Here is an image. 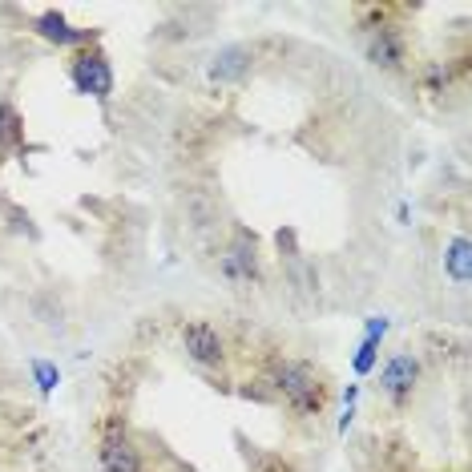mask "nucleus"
<instances>
[{"instance_id": "nucleus-1", "label": "nucleus", "mask_w": 472, "mask_h": 472, "mask_svg": "<svg viewBox=\"0 0 472 472\" xmlns=\"http://www.w3.org/2000/svg\"><path fill=\"white\" fill-rule=\"evenodd\" d=\"M267 384L295 416H323V408L331 400L328 375L315 364H307V359H274Z\"/></svg>"}, {"instance_id": "nucleus-2", "label": "nucleus", "mask_w": 472, "mask_h": 472, "mask_svg": "<svg viewBox=\"0 0 472 472\" xmlns=\"http://www.w3.org/2000/svg\"><path fill=\"white\" fill-rule=\"evenodd\" d=\"M97 465L101 472H145L142 465V449L130 436L122 416H106L97 432Z\"/></svg>"}, {"instance_id": "nucleus-3", "label": "nucleus", "mask_w": 472, "mask_h": 472, "mask_svg": "<svg viewBox=\"0 0 472 472\" xmlns=\"http://www.w3.org/2000/svg\"><path fill=\"white\" fill-rule=\"evenodd\" d=\"M364 57L384 73H400L408 65V45L400 37L396 24L380 21V24H367L364 29Z\"/></svg>"}, {"instance_id": "nucleus-4", "label": "nucleus", "mask_w": 472, "mask_h": 472, "mask_svg": "<svg viewBox=\"0 0 472 472\" xmlns=\"http://www.w3.org/2000/svg\"><path fill=\"white\" fill-rule=\"evenodd\" d=\"M73 85L85 97L106 101L114 93V69H109V57L101 49H81L73 57Z\"/></svg>"}, {"instance_id": "nucleus-5", "label": "nucleus", "mask_w": 472, "mask_h": 472, "mask_svg": "<svg viewBox=\"0 0 472 472\" xmlns=\"http://www.w3.org/2000/svg\"><path fill=\"white\" fill-rule=\"evenodd\" d=\"M218 271H222V279H230V282H255L259 279V243H255L251 230H235L230 246L218 259Z\"/></svg>"}, {"instance_id": "nucleus-6", "label": "nucleus", "mask_w": 472, "mask_h": 472, "mask_svg": "<svg viewBox=\"0 0 472 472\" xmlns=\"http://www.w3.org/2000/svg\"><path fill=\"white\" fill-rule=\"evenodd\" d=\"M182 351L199 367H222V359H227V343H222L218 328L206 319H190L182 328Z\"/></svg>"}, {"instance_id": "nucleus-7", "label": "nucleus", "mask_w": 472, "mask_h": 472, "mask_svg": "<svg viewBox=\"0 0 472 472\" xmlns=\"http://www.w3.org/2000/svg\"><path fill=\"white\" fill-rule=\"evenodd\" d=\"M416 384H420V359L412 356V351H396V356L380 367V392L392 404H404L412 392H416Z\"/></svg>"}, {"instance_id": "nucleus-8", "label": "nucleus", "mask_w": 472, "mask_h": 472, "mask_svg": "<svg viewBox=\"0 0 472 472\" xmlns=\"http://www.w3.org/2000/svg\"><path fill=\"white\" fill-rule=\"evenodd\" d=\"M32 29H37L45 41H53L57 49H85V45H93V37H97L93 29H77V24H69L65 13H57V8L41 13L37 21H32Z\"/></svg>"}, {"instance_id": "nucleus-9", "label": "nucleus", "mask_w": 472, "mask_h": 472, "mask_svg": "<svg viewBox=\"0 0 472 472\" xmlns=\"http://www.w3.org/2000/svg\"><path fill=\"white\" fill-rule=\"evenodd\" d=\"M251 45H227L218 57L210 61V81L230 85V81H243L246 69H251Z\"/></svg>"}, {"instance_id": "nucleus-10", "label": "nucleus", "mask_w": 472, "mask_h": 472, "mask_svg": "<svg viewBox=\"0 0 472 472\" xmlns=\"http://www.w3.org/2000/svg\"><path fill=\"white\" fill-rule=\"evenodd\" d=\"M444 271H449V279L457 282V287H468L472 282V246L465 235L449 238V246H444Z\"/></svg>"}, {"instance_id": "nucleus-11", "label": "nucleus", "mask_w": 472, "mask_h": 472, "mask_svg": "<svg viewBox=\"0 0 472 472\" xmlns=\"http://www.w3.org/2000/svg\"><path fill=\"white\" fill-rule=\"evenodd\" d=\"M32 384H37L41 396H53L57 384H61V367L49 364V359H32Z\"/></svg>"}, {"instance_id": "nucleus-12", "label": "nucleus", "mask_w": 472, "mask_h": 472, "mask_svg": "<svg viewBox=\"0 0 472 472\" xmlns=\"http://www.w3.org/2000/svg\"><path fill=\"white\" fill-rule=\"evenodd\" d=\"M24 137V125L21 117H16V109L8 106L5 97H0V145H16Z\"/></svg>"}, {"instance_id": "nucleus-13", "label": "nucleus", "mask_w": 472, "mask_h": 472, "mask_svg": "<svg viewBox=\"0 0 472 472\" xmlns=\"http://www.w3.org/2000/svg\"><path fill=\"white\" fill-rule=\"evenodd\" d=\"M375 364H380V339H364L356 351V359H351V367H356V375H367Z\"/></svg>"}, {"instance_id": "nucleus-14", "label": "nucleus", "mask_w": 472, "mask_h": 472, "mask_svg": "<svg viewBox=\"0 0 472 472\" xmlns=\"http://www.w3.org/2000/svg\"><path fill=\"white\" fill-rule=\"evenodd\" d=\"M255 472H295V465H291V460H282V457H259Z\"/></svg>"}, {"instance_id": "nucleus-15", "label": "nucleus", "mask_w": 472, "mask_h": 472, "mask_svg": "<svg viewBox=\"0 0 472 472\" xmlns=\"http://www.w3.org/2000/svg\"><path fill=\"white\" fill-rule=\"evenodd\" d=\"M384 336H388V319H384V315H372V319H367L364 339H384Z\"/></svg>"}]
</instances>
